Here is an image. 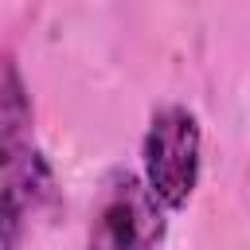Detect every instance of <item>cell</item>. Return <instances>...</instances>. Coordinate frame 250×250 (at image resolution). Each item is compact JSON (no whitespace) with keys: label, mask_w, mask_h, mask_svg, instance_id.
<instances>
[{"label":"cell","mask_w":250,"mask_h":250,"mask_svg":"<svg viewBox=\"0 0 250 250\" xmlns=\"http://www.w3.org/2000/svg\"><path fill=\"white\" fill-rule=\"evenodd\" d=\"M199 152H203V129L188 105H164L152 113L148 133L141 141V168H145L141 180L164 211L188 207L199 184Z\"/></svg>","instance_id":"cell-1"},{"label":"cell","mask_w":250,"mask_h":250,"mask_svg":"<svg viewBox=\"0 0 250 250\" xmlns=\"http://www.w3.org/2000/svg\"><path fill=\"white\" fill-rule=\"evenodd\" d=\"M168 211L152 199L141 176L117 172L105 180L90 219L86 250H156L168 230Z\"/></svg>","instance_id":"cell-2"},{"label":"cell","mask_w":250,"mask_h":250,"mask_svg":"<svg viewBox=\"0 0 250 250\" xmlns=\"http://www.w3.org/2000/svg\"><path fill=\"white\" fill-rule=\"evenodd\" d=\"M55 168L39 148H27L0 184V250H23L31 223L55 203Z\"/></svg>","instance_id":"cell-3"},{"label":"cell","mask_w":250,"mask_h":250,"mask_svg":"<svg viewBox=\"0 0 250 250\" xmlns=\"http://www.w3.org/2000/svg\"><path fill=\"white\" fill-rule=\"evenodd\" d=\"M31 148V94L16 59H0V172Z\"/></svg>","instance_id":"cell-4"}]
</instances>
